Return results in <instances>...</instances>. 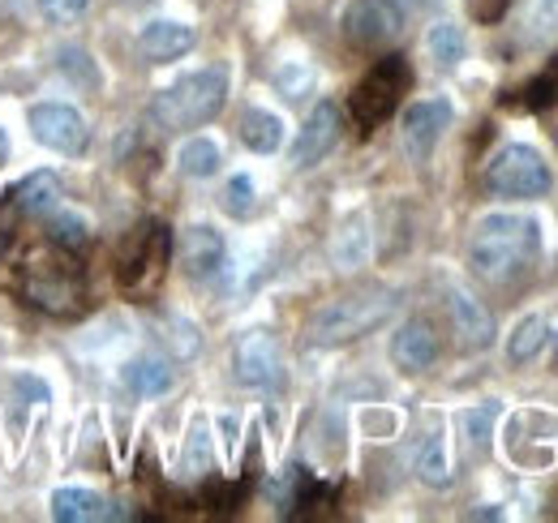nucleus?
<instances>
[{
  "instance_id": "1",
  "label": "nucleus",
  "mask_w": 558,
  "mask_h": 523,
  "mask_svg": "<svg viewBox=\"0 0 558 523\" xmlns=\"http://www.w3.org/2000/svg\"><path fill=\"white\" fill-rule=\"evenodd\" d=\"M537 254H542V219L520 210H489L469 236V266L489 283L520 275L524 266L537 262Z\"/></svg>"
},
{
  "instance_id": "2",
  "label": "nucleus",
  "mask_w": 558,
  "mask_h": 523,
  "mask_svg": "<svg viewBox=\"0 0 558 523\" xmlns=\"http://www.w3.org/2000/svg\"><path fill=\"white\" fill-rule=\"evenodd\" d=\"M223 99H228V69H194V73L177 77L172 86H163L150 99V121L168 133L198 130V125H207L223 112Z\"/></svg>"
},
{
  "instance_id": "3",
  "label": "nucleus",
  "mask_w": 558,
  "mask_h": 523,
  "mask_svg": "<svg viewBox=\"0 0 558 523\" xmlns=\"http://www.w3.org/2000/svg\"><path fill=\"white\" fill-rule=\"evenodd\" d=\"M396 309V296L391 292H365V296H340L331 305H323L314 318H310V343L318 348H340L352 343L369 330H378Z\"/></svg>"
},
{
  "instance_id": "4",
  "label": "nucleus",
  "mask_w": 558,
  "mask_h": 523,
  "mask_svg": "<svg viewBox=\"0 0 558 523\" xmlns=\"http://www.w3.org/2000/svg\"><path fill=\"white\" fill-rule=\"evenodd\" d=\"M486 185L498 197H546L555 190V168L550 159L529 146V142H507L486 163Z\"/></svg>"
},
{
  "instance_id": "5",
  "label": "nucleus",
  "mask_w": 558,
  "mask_h": 523,
  "mask_svg": "<svg viewBox=\"0 0 558 523\" xmlns=\"http://www.w3.org/2000/svg\"><path fill=\"white\" fill-rule=\"evenodd\" d=\"M409 82H413V69L404 65V57H383L378 65L356 82V90H352V99H349L352 121L365 133L378 130V125L400 108Z\"/></svg>"
},
{
  "instance_id": "6",
  "label": "nucleus",
  "mask_w": 558,
  "mask_h": 523,
  "mask_svg": "<svg viewBox=\"0 0 558 523\" xmlns=\"http://www.w3.org/2000/svg\"><path fill=\"white\" fill-rule=\"evenodd\" d=\"M232 374L250 391H279L283 387V348L271 330H250L241 335L232 352Z\"/></svg>"
},
{
  "instance_id": "7",
  "label": "nucleus",
  "mask_w": 558,
  "mask_h": 523,
  "mask_svg": "<svg viewBox=\"0 0 558 523\" xmlns=\"http://www.w3.org/2000/svg\"><path fill=\"white\" fill-rule=\"evenodd\" d=\"M168 262V228L163 223H142L134 241L125 245V254L117 262V283L125 292H146L150 283H159Z\"/></svg>"
},
{
  "instance_id": "8",
  "label": "nucleus",
  "mask_w": 558,
  "mask_h": 523,
  "mask_svg": "<svg viewBox=\"0 0 558 523\" xmlns=\"http://www.w3.org/2000/svg\"><path fill=\"white\" fill-rule=\"evenodd\" d=\"M404 31V4L400 0H352L344 13V35L356 48H387Z\"/></svg>"
},
{
  "instance_id": "9",
  "label": "nucleus",
  "mask_w": 558,
  "mask_h": 523,
  "mask_svg": "<svg viewBox=\"0 0 558 523\" xmlns=\"http://www.w3.org/2000/svg\"><path fill=\"white\" fill-rule=\"evenodd\" d=\"M451 99L447 95H429V99H417L404 108V121H400V137H404V150L413 163H425L434 155V146L442 142V133L451 130Z\"/></svg>"
},
{
  "instance_id": "10",
  "label": "nucleus",
  "mask_w": 558,
  "mask_h": 523,
  "mask_svg": "<svg viewBox=\"0 0 558 523\" xmlns=\"http://www.w3.org/2000/svg\"><path fill=\"white\" fill-rule=\"evenodd\" d=\"M31 133H35L39 146H48L57 155H82L86 142H90L82 112L70 104H35L31 108Z\"/></svg>"
},
{
  "instance_id": "11",
  "label": "nucleus",
  "mask_w": 558,
  "mask_h": 523,
  "mask_svg": "<svg viewBox=\"0 0 558 523\" xmlns=\"http://www.w3.org/2000/svg\"><path fill=\"white\" fill-rule=\"evenodd\" d=\"M22 292H26L31 305H39L48 314H73L77 301H82L77 275L65 266H52V262H31V270L22 279Z\"/></svg>"
},
{
  "instance_id": "12",
  "label": "nucleus",
  "mask_w": 558,
  "mask_h": 523,
  "mask_svg": "<svg viewBox=\"0 0 558 523\" xmlns=\"http://www.w3.org/2000/svg\"><path fill=\"white\" fill-rule=\"evenodd\" d=\"M340 108L331 104V99H323L310 117H305V125L296 133V142H292V168H318L331 150H336V142H340Z\"/></svg>"
},
{
  "instance_id": "13",
  "label": "nucleus",
  "mask_w": 558,
  "mask_h": 523,
  "mask_svg": "<svg viewBox=\"0 0 558 523\" xmlns=\"http://www.w3.org/2000/svg\"><path fill=\"white\" fill-rule=\"evenodd\" d=\"M198 44V31L185 26V22H172V17H155L146 22L138 35V52L150 65H168V61H181L185 52H194Z\"/></svg>"
},
{
  "instance_id": "14",
  "label": "nucleus",
  "mask_w": 558,
  "mask_h": 523,
  "mask_svg": "<svg viewBox=\"0 0 558 523\" xmlns=\"http://www.w3.org/2000/svg\"><path fill=\"white\" fill-rule=\"evenodd\" d=\"M228 262V241L223 232H215L210 223H190L181 236V266L190 279H210L219 275Z\"/></svg>"
},
{
  "instance_id": "15",
  "label": "nucleus",
  "mask_w": 558,
  "mask_h": 523,
  "mask_svg": "<svg viewBox=\"0 0 558 523\" xmlns=\"http://www.w3.org/2000/svg\"><path fill=\"white\" fill-rule=\"evenodd\" d=\"M391 361H396V369H404V374L429 369V365L438 361V335H434V327H429L425 318H409L404 327L391 335Z\"/></svg>"
},
{
  "instance_id": "16",
  "label": "nucleus",
  "mask_w": 558,
  "mask_h": 523,
  "mask_svg": "<svg viewBox=\"0 0 558 523\" xmlns=\"http://www.w3.org/2000/svg\"><path fill=\"white\" fill-rule=\"evenodd\" d=\"M451 323H456V335H460V343L469 348V352H486L489 343H494V314H489L486 305L473 296V292H451Z\"/></svg>"
},
{
  "instance_id": "17",
  "label": "nucleus",
  "mask_w": 558,
  "mask_h": 523,
  "mask_svg": "<svg viewBox=\"0 0 558 523\" xmlns=\"http://www.w3.org/2000/svg\"><path fill=\"white\" fill-rule=\"evenodd\" d=\"M9 197H13V206H17L22 215H31V219H48L52 210L65 206V181H61L57 172H31Z\"/></svg>"
},
{
  "instance_id": "18",
  "label": "nucleus",
  "mask_w": 558,
  "mask_h": 523,
  "mask_svg": "<svg viewBox=\"0 0 558 523\" xmlns=\"http://www.w3.org/2000/svg\"><path fill=\"white\" fill-rule=\"evenodd\" d=\"M546 343H550V323L542 318V314H524L511 335H507V365H533L542 352H546Z\"/></svg>"
},
{
  "instance_id": "19",
  "label": "nucleus",
  "mask_w": 558,
  "mask_h": 523,
  "mask_svg": "<svg viewBox=\"0 0 558 523\" xmlns=\"http://www.w3.org/2000/svg\"><path fill=\"white\" fill-rule=\"evenodd\" d=\"M121 378H125V387L142 399H159V394H168L177 387V374H172V365L163 361V356H138V361H130L125 369H121Z\"/></svg>"
},
{
  "instance_id": "20",
  "label": "nucleus",
  "mask_w": 558,
  "mask_h": 523,
  "mask_svg": "<svg viewBox=\"0 0 558 523\" xmlns=\"http://www.w3.org/2000/svg\"><path fill=\"white\" fill-rule=\"evenodd\" d=\"M283 121H279L271 108H245L241 117V142L254 150V155H276L283 146Z\"/></svg>"
},
{
  "instance_id": "21",
  "label": "nucleus",
  "mask_w": 558,
  "mask_h": 523,
  "mask_svg": "<svg viewBox=\"0 0 558 523\" xmlns=\"http://www.w3.org/2000/svg\"><path fill=\"white\" fill-rule=\"evenodd\" d=\"M52 515L61 523H95V520H108V502L104 494L95 489H57L52 494Z\"/></svg>"
},
{
  "instance_id": "22",
  "label": "nucleus",
  "mask_w": 558,
  "mask_h": 523,
  "mask_svg": "<svg viewBox=\"0 0 558 523\" xmlns=\"http://www.w3.org/2000/svg\"><path fill=\"white\" fill-rule=\"evenodd\" d=\"M331 258H336L340 270L365 266V258H369V219H365V215H349V219L340 223V232H336V241H331Z\"/></svg>"
},
{
  "instance_id": "23",
  "label": "nucleus",
  "mask_w": 558,
  "mask_h": 523,
  "mask_svg": "<svg viewBox=\"0 0 558 523\" xmlns=\"http://www.w3.org/2000/svg\"><path fill=\"white\" fill-rule=\"evenodd\" d=\"M219 163H223V150H219V142L215 137H190L181 150H177V168H181V177H190V181H210L215 172H219Z\"/></svg>"
},
{
  "instance_id": "24",
  "label": "nucleus",
  "mask_w": 558,
  "mask_h": 523,
  "mask_svg": "<svg viewBox=\"0 0 558 523\" xmlns=\"http://www.w3.org/2000/svg\"><path fill=\"white\" fill-rule=\"evenodd\" d=\"M425 52L438 69H456L469 57V39H464V31L456 22H434L425 31Z\"/></svg>"
},
{
  "instance_id": "25",
  "label": "nucleus",
  "mask_w": 558,
  "mask_h": 523,
  "mask_svg": "<svg viewBox=\"0 0 558 523\" xmlns=\"http://www.w3.org/2000/svg\"><path fill=\"white\" fill-rule=\"evenodd\" d=\"M417 476L429 489H447L451 485V447H447V434H425L417 451Z\"/></svg>"
},
{
  "instance_id": "26",
  "label": "nucleus",
  "mask_w": 558,
  "mask_h": 523,
  "mask_svg": "<svg viewBox=\"0 0 558 523\" xmlns=\"http://www.w3.org/2000/svg\"><path fill=\"white\" fill-rule=\"evenodd\" d=\"M520 31L529 44H546L558 35V0H524L520 4Z\"/></svg>"
},
{
  "instance_id": "27",
  "label": "nucleus",
  "mask_w": 558,
  "mask_h": 523,
  "mask_svg": "<svg viewBox=\"0 0 558 523\" xmlns=\"http://www.w3.org/2000/svg\"><path fill=\"white\" fill-rule=\"evenodd\" d=\"M210 463H215L210 425L203 421V416H194V425H190V438H185V459H181V472H185V476H207Z\"/></svg>"
},
{
  "instance_id": "28",
  "label": "nucleus",
  "mask_w": 558,
  "mask_h": 523,
  "mask_svg": "<svg viewBox=\"0 0 558 523\" xmlns=\"http://www.w3.org/2000/svg\"><path fill=\"white\" fill-rule=\"evenodd\" d=\"M271 82H276V90L283 95V99H305L310 90H314V82H318V73H314V65L310 61H283V65L271 73Z\"/></svg>"
},
{
  "instance_id": "29",
  "label": "nucleus",
  "mask_w": 558,
  "mask_h": 523,
  "mask_svg": "<svg viewBox=\"0 0 558 523\" xmlns=\"http://www.w3.org/2000/svg\"><path fill=\"white\" fill-rule=\"evenodd\" d=\"M48 232H52V245H61V250H82L86 241H90V223L82 219V215H73V210H52L48 215Z\"/></svg>"
},
{
  "instance_id": "30",
  "label": "nucleus",
  "mask_w": 558,
  "mask_h": 523,
  "mask_svg": "<svg viewBox=\"0 0 558 523\" xmlns=\"http://www.w3.org/2000/svg\"><path fill=\"white\" fill-rule=\"evenodd\" d=\"M219 206H223L228 215L245 219V215L258 206V185H254V177H245V172L228 177V181H223V194H219Z\"/></svg>"
},
{
  "instance_id": "31",
  "label": "nucleus",
  "mask_w": 558,
  "mask_h": 523,
  "mask_svg": "<svg viewBox=\"0 0 558 523\" xmlns=\"http://www.w3.org/2000/svg\"><path fill=\"white\" fill-rule=\"evenodd\" d=\"M494 421H498V403H482V408H469V412H464V429H469V442H473L477 451L489 447Z\"/></svg>"
},
{
  "instance_id": "32",
  "label": "nucleus",
  "mask_w": 558,
  "mask_h": 523,
  "mask_svg": "<svg viewBox=\"0 0 558 523\" xmlns=\"http://www.w3.org/2000/svg\"><path fill=\"white\" fill-rule=\"evenodd\" d=\"M35 4L48 22H77L90 9V0H35Z\"/></svg>"
},
{
  "instance_id": "33",
  "label": "nucleus",
  "mask_w": 558,
  "mask_h": 523,
  "mask_svg": "<svg viewBox=\"0 0 558 523\" xmlns=\"http://www.w3.org/2000/svg\"><path fill=\"white\" fill-rule=\"evenodd\" d=\"M61 57H65V61H61V69H65V73H73V82H77V86H99V73H95V65L82 69L86 52H77V48H65Z\"/></svg>"
},
{
  "instance_id": "34",
  "label": "nucleus",
  "mask_w": 558,
  "mask_h": 523,
  "mask_svg": "<svg viewBox=\"0 0 558 523\" xmlns=\"http://www.w3.org/2000/svg\"><path fill=\"white\" fill-rule=\"evenodd\" d=\"M9 159V137H4V130H0V163Z\"/></svg>"
}]
</instances>
